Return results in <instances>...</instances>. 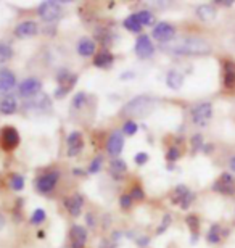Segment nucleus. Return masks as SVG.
<instances>
[{"label": "nucleus", "mask_w": 235, "mask_h": 248, "mask_svg": "<svg viewBox=\"0 0 235 248\" xmlns=\"http://www.w3.org/2000/svg\"><path fill=\"white\" fill-rule=\"evenodd\" d=\"M2 93H3V91H2V87H0V95H2Z\"/></svg>", "instance_id": "nucleus-53"}, {"label": "nucleus", "mask_w": 235, "mask_h": 248, "mask_svg": "<svg viewBox=\"0 0 235 248\" xmlns=\"http://www.w3.org/2000/svg\"><path fill=\"white\" fill-rule=\"evenodd\" d=\"M153 108H155L153 98H150L148 95H141L132 98L131 102H127V105L123 108V113L131 118H145L153 111Z\"/></svg>", "instance_id": "nucleus-2"}, {"label": "nucleus", "mask_w": 235, "mask_h": 248, "mask_svg": "<svg viewBox=\"0 0 235 248\" xmlns=\"http://www.w3.org/2000/svg\"><path fill=\"white\" fill-rule=\"evenodd\" d=\"M46 211L42 210V208H37V210H34L32 216H31V224L32 226H37V224H42L44 221H46Z\"/></svg>", "instance_id": "nucleus-33"}, {"label": "nucleus", "mask_w": 235, "mask_h": 248, "mask_svg": "<svg viewBox=\"0 0 235 248\" xmlns=\"http://www.w3.org/2000/svg\"><path fill=\"white\" fill-rule=\"evenodd\" d=\"M116 245L113 244V242H108V240H103L102 244H100V248H114Z\"/></svg>", "instance_id": "nucleus-46"}, {"label": "nucleus", "mask_w": 235, "mask_h": 248, "mask_svg": "<svg viewBox=\"0 0 235 248\" xmlns=\"http://www.w3.org/2000/svg\"><path fill=\"white\" fill-rule=\"evenodd\" d=\"M129 79V78H134V73H123L121 74V79Z\"/></svg>", "instance_id": "nucleus-50"}, {"label": "nucleus", "mask_w": 235, "mask_h": 248, "mask_svg": "<svg viewBox=\"0 0 235 248\" xmlns=\"http://www.w3.org/2000/svg\"><path fill=\"white\" fill-rule=\"evenodd\" d=\"M0 143H2V148L7 152L15 150L19 145V134L15 127L7 126L0 131Z\"/></svg>", "instance_id": "nucleus-7"}, {"label": "nucleus", "mask_w": 235, "mask_h": 248, "mask_svg": "<svg viewBox=\"0 0 235 248\" xmlns=\"http://www.w3.org/2000/svg\"><path fill=\"white\" fill-rule=\"evenodd\" d=\"M179 158H181V152H179V148H176V147H171L168 150V153H166V160L168 161H171V163H174V161H177Z\"/></svg>", "instance_id": "nucleus-39"}, {"label": "nucleus", "mask_w": 235, "mask_h": 248, "mask_svg": "<svg viewBox=\"0 0 235 248\" xmlns=\"http://www.w3.org/2000/svg\"><path fill=\"white\" fill-rule=\"evenodd\" d=\"M190 190L186 187V186H177L176 188H174V192H172V203H176V205H181V202H182V198L187 195Z\"/></svg>", "instance_id": "nucleus-31"}, {"label": "nucleus", "mask_w": 235, "mask_h": 248, "mask_svg": "<svg viewBox=\"0 0 235 248\" xmlns=\"http://www.w3.org/2000/svg\"><path fill=\"white\" fill-rule=\"evenodd\" d=\"M193 200H195V195H193L192 192H188L187 195L182 198V202H181V208H182V210H187V208H188L190 205H192V202H193Z\"/></svg>", "instance_id": "nucleus-42"}, {"label": "nucleus", "mask_w": 235, "mask_h": 248, "mask_svg": "<svg viewBox=\"0 0 235 248\" xmlns=\"http://www.w3.org/2000/svg\"><path fill=\"white\" fill-rule=\"evenodd\" d=\"M203 147H204V143H203L202 134H195V136L192 137V152L197 153L198 150H202Z\"/></svg>", "instance_id": "nucleus-37"}, {"label": "nucleus", "mask_w": 235, "mask_h": 248, "mask_svg": "<svg viewBox=\"0 0 235 248\" xmlns=\"http://www.w3.org/2000/svg\"><path fill=\"white\" fill-rule=\"evenodd\" d=\"M73 174H78V176H81V174H84V172H82L81 170H76V168H74V170H73Z\"/></svg>", "instance_id": "nucleus-51"}, {"label": "nucleus", "mask_w": 235, "mask_h": 248, "mask_svg": "<svg viewBox=\"0 0 235 248\" xmlns=\"http://www.w3.org/2000/svg\"><path fill=\"white\" fill-rule=\"evenodd\" d=\"M84 148V139L79 131H74L68 136V156H76Z\"/></svg>", "instance_id": "nucleus-14"}, {"label": "nucleus", "mask_w": 235, "mask_h": 248, "mask_svg": "<svg viewBox=\"0 0 235 248\" xmlns=\"http://www.w3.org/2000/svg\"><path fill=\"white\" fill-rule=\"evenodd\" d=\"M86 219H87L89 224H91V227H94V226H95V221H94V215H92V213H89V215L86 216Z\"/></svg>", "instance_id": "nucleus-47"}, {"label": "nucleus", "mask_w": 235, "mask_h": 248, "mask_svg": "<svg viewBox=\"0 0 235 248\" xmlns=\"http://www.w3.org/2000/svg\"><path fill=\"white\" fill-rule=\"evenodd\" d=\"M197 16L202 19V21H213V19L216 18V8L208 3L200 5L197 8Z\"/></svg>", "instance_id": "nucleus-25"}, {"label": "nucleus", "mask_w": 235, "mask_h": 248, "mask_svg": "<svg viewBox=\"0 0 235 248\" xmlns=\"http://www.w3.org/2000/svg\"><path fill=\"white\" fill-rule=\"evenodd\" d=\"M60 3L62 2H42L39 5L37 12H39V16H41L46 23H53L57 21V19L62 18V13L63 10L60 7Z\"/></svg>", "instance_id": "nucleus-4"}, {"label": "nucleus", "mask_w": 235, "mask_h": 248, "mask_svg": "<svg viewBox=\"0 0 235 248\" xmlns=\"http://www.w3.org/2000/svg\"><path fill=\"white\" fill-rule=\"evenodd\" d=\"M37 237H39V239H44V237H46V234H44V232L41 231V232H39V234H37Z\"/></svg>", "instance_id": "nucleus-52"}, {"label": "nucleus", "mask_w": 235, "mask_h": 248, "mask_svg": "<svg viewBox=\"0 0 235 248\" xmlns=\"http://www.w3.org/2000/svg\"><path fill=\"white\" fill-rule=\"evenodd\" d=\"M226 232L222 231V227L219 226V224H213L211 227H209V231H208V235H206V240L209 242V244H219L221 242L222 237H226L224 235Z\"/></svg>", "instance_id": "nucleus-26"}, {"label": "nucleus", "mask_w": 235, "mask_h": 248, "mask_svg": "<svg viewBox=\"0 0 235 248\" xmlns=\"http://www.w3.org/2000/svg\"><path fill=\"white\" fill-rule=\"evenodd\" d=\"M124 148V134L123 131H114L110 134L108 140H107V152L108 155H111L113 158H118L119 153Z\"/></svg>", "instance_id": "nucleus-12"}, {"label": "nucleus", "mask_w": 235, "mask_h": 248, "mask_svg": "<svg viewBox=\"0 0 235 248\" xmlns=\"http://www.w3.org/2000/svg\"><path fill=\"white\" fill-rule=\"evenodd\" d=\"M50 107H52V100H50L46 93H39V95L29 98V100L24 103V111L26 113H44V111H48Z\"/></svg>", "instance_id": "nucleus-5"}, {"label": "nucleus", "mask_w": 235, "mask_h": 248, "mask_svg": "<svg viewBox=\"0 0 235 248\" xmlns=\"http://www.w3.org/2000/svg\"><path fill=\"white\" fill-rule=\"evenodd\" d=\"M229 168H231L232 172H235V155L231 158V161H229Z\"/></svg>", "instance_id": "nucleus-48"}, {"label": "nucleus", "mask_w": 235, "mask_h": 248, "mask_svg": "<svg viewBox=\"0 0 235 248\" xmlns=\"http://www.w3.org/2000/svg\"><path fill=\"white\" fill-rule=\"evenodd\" d=\"M134 161H136V165H139V166L145 165V163L148 161V153H145V152H139L137 155L134 156Z\"/></svg>", "instance_id": "nucleus-43"}, {"label": "nucleus", "mask_w": 235, "mask_h": 248, "mask_svg": "<svg viewBox=\"0 0 235 248\" xmlns=\"http://www.w3.org/2000/svg\"><path fill=\"white\" fill-rule=\"evenodd\" d=\"M64 206H66L68 213L74 217H78L81 215L82 211V206H84V198L82 195H79V193H74L71 197H66L64 198Z\"/></svg>", "instance_id": "nucleus-16"}, {"label": "nucleus", "mask_w": 235, "mask_h": 248, "mask_svg": "<svg viewBox=\"0 0 235 248\" xmlns=\"http://www.w3.org/2000/svg\"><path fill=\"white\" fill-rule=\"evenodd\" d=\"M113 63H114V57H113L108 50L98 52L97 55L94 57V64H95L97 68L108 69V68H111V64H113Z\"/></svg>", "instance_id": "nucleus-21"}, {"label": "nucleus", "mask_w": 235, "mask_h": 248, "mask_svg": "<svg viewBox=\"0 0 235 248\" xmlns=\"http://www.w3.org/2000/svg\"><path fill=\"white\" fill-rule=\"evenodd\" d=\"M186 222H187V226H188V229L190 232H192V242L195 244L197 242V237H198V231H200V219H198V216H195V215H188L186 217Z\"/></svg>", "instance_id": "nucleus-27"}, {"label": "nucleus", "mask_w": 235, "mask_h": 248, "mask_svg": "<svg viewBox=\"0 0 235 248\" xmlns=\"http://www.w3.org/2000/svg\"><path fill=\"white\" fill-rule=\"evenodd\" d=\"M213 3L224 5V7H232V5H234V0H214Z\"/></svg>", "instance_id": "nucleus-45"}, {"label": "nucleus", "mask_w": 235, "mask_h": 248, "mask_svg": "<svg viewBox=\"0 0 235 248\" xmlns=\"http://www.w3.org/2000/svg\"><path fill=\"white\" fill-rule=\"evenodd\" d=\"M124 28L129 29L131 32H141L142 31V24L139 23V19L136 16V13L134 15H129V16L124 19Z\"/></svg>", "instance_id": "nucleus-28"}, {"label": "nucleus", "mask_w": 235, "mask_h": 248, "mask_svg": "<svg viewBox=\"0 0 235 248\" xmlns=\"http://www.w3.org/2000/svg\"><path fill=\"white\" fill-rule=\"evenodd\" d=\"M39 32V26L36 21H23L15 28V36L18 39H28L36 36Z\"/></svg>", "instance_id": "nucleus-15"}, {"label": "nucleus", "mask_w": 235, "mask_h": 248, "mask_svg": "<svg viewBox=\"0 0 235 248\" xmlns=\"http://www.w3.org/2000/svg\"><path fill=\"white\" fill-rule=\"evenodd\" d=\"M12 57H13L12 46H8L7 42H0V63L12 60Z\"/></svg>", "instance_id": "nucleus-30"}, {"label": "nucleus", "mask_w": 235, "mask_h": 248, "mask_svg": "<svg viewBox=\"0 0 235 248\" xmlns=\"http://www.w3.org/2000/svg\"><path fill=\"white\" fill-rule=\"evenodd\" d=\"M86 102H87L86 92H78L73 98V107L76 108V110H79V108H82L84 105H86Z\"/></svg>", "instance_id": "nucleus-35"}, {"label": "nucleus", "mask_w": 235, "mask_h": 248, "mask_svg": "<svg viewBox=\"0 0 235 248\" xmlns=\"http://www.w3.org/2000/svg\"><path fill=\"white\" fill-rule=\"evenodd\" d=\"M126 171H127V165L121 158H113V160L110 161V172H111L116 179H121V177L126 174Z\"/></svg>", "instance_id": "nucleus-22"}, {"label": "nucleus", "mask_w": 235, "mask_h": 248, "mask_svg": "<svg viewBox=\"0 0 235 248\" xmlns=\"http://www.w3.org/2000/svg\"><path fill=\"white\" fill-rule=\"evenodd\" d=\"M95 50H97V46H95V42L89 37L81 39L78 44V52L81 57H91L95 53Z\"/></svg>", "instance_id": "nucleus-23"}, {"label": "nucleus", "mask_w": 235, "mask_h": 248, "mask_svg": "<svg viewBox=\"0 0 235 248\" xmlns=\"http://www.w3.org/2000/svg\"><path fill=\"white\" fill-rule=\"evenodd\" d=\"M18 111V102L13 95L7 93L2 100H0V113L2 115H15Z\"/></svg>", "instance_id": "nucleus-20"}, {"label": "nucleus", "mask_w": 235, "mask_h": 248, "mask_svg": "<svg viewBox=\"0 0 235 248\" xmlns=\"http://www.w3.org/2000/svg\"><path fill=\"white\" fill-rule=\"evenodd\" d=\"M18 92L19 95L24 98H32L39 95L42 92V81L37 78H28L21 81V84L18 86Z\"/></svg>", "instance_id": "nucleus-6"}, {"label": "nucleus", "mask_w": 235, "mask_h": 248, "mask_svg": "<svg viewBox=\"0 0 235 248\" xmlns=\"http://www.w3.org/2000/svg\"><path fill=\"white\" fill-rule=\"evenodd\" d=\"M5 227V217H3V215L0 213V231H2Z\"/></svg>", "instance_id": "nucleus-49"}, {"label": "nucleus", "mask_w": 235, "mask_h": 248, "mask_svg": "<svg viewBox=\"0 0 235 248\" xmlns=\"http://www.w3.org/2000/svg\"><path fill=\"white\" fill-rule=\"evenodd\" d=\"M102 165H103V158L102 156H95L92 163L89 165V174H97L98 171H102Z\"/></svg>", "instance_id": "nucleus-34"}, {"label": "nucleus", "mask_w": 235, "mask_h": 248, "mask_svg": "<svg viewBox=\"0 0 235 248\" xmlns=\"http://www.w3.org/2000/svg\"><path fill=\"white\" fill-rule=\"evenodd\" d=\"M10 187L13 188V190H23L24 188V177L21 174H13L12 179H10Z\"/></svg>", "instance_id": "nucleus-32"}, {"label": "nucleus", "mask_w": 235, "mask_h": 248, "mask_svg": "<svg viewBox=\"0 0 235 248\" xmlns=\"http://www.w3.org/2000/svg\"><path fill=\"white\" fill-rule=\"evenodd\" d=\"M69 240H71V248H84L87 242V231L82 226H73L69 231Z\"/></svg>", "instance_id": "nucleus-13"}, {"label": "nucleus", "mask_w": 235, "mask_h": 248, "mask_svg": "<svg viewBox=\"0 0 235 248\" xmlns=\"http://www.w3.org/2000/svg\"><path fill=\"white\" fill-rule=\"evenodd\" d=\"M222 84L226 89H235V62L232 60L222 63Z\"/></svg>", "instance_id": "nucleus-17"}, {"label": "nucleus", "mask_w": 235, "mask_h": 248, "mask_svg": "<svg viewBox=\"0 0 235 248\" xmlns=\"http://www.w3.org/2000/svg\"><path fill=\"white\" fill-rule=\"evenodd\" d=\"M136 242H137V245H139V247H147V245H148V242H150V239H148V237H139V239H137Z\"/></svg>", "instance_id": "nucleus-44"}, {"label": "nucleus", "mask_w": 235, "mask_h": 248, "mask_svg": "<svg viewBox=\"0 0 235 248\" xmlns=\"http://www.w3.org/2000/svg\"><path fill=\"white\" fill-rule=\"evenodd\" d=\"M131 197H132V200H143V198H145V192L141 188V186H136V187L132 188Z\"/></svg>", "instance_id": "nucleus-41"}, {"label": "nucleus", "mask_w": 235, "mask_h": 248, "mask_svg": "<svg viewBox=\"0 0 235 248\" xmlns=\"http://www.w3.org/2000/svg\"><path fill=\"white\" fill-rule=\"evenodd\" d=\"M136 16L139 19V23L142 24V26H150V24H153L155 21V16H153V13L152 12H148V10H141V12H137L136 13Z\"/></svg>", "instance_id": "nucleus-29"}, {"label": "nucleus", "mask_w": 235, "mask_h": 248, "mask_svg": "<svg viewBox=\"0 0 235 248\" xmlns=\"http://www.w3.org/2000/svg\"><path fill=\"white\" fill-rule=\"evenodd\" d=\"M137 129H139V126L136 123L132 120H127L123 126V134H126V136H134V134L137 132Z\"/></svg>", "instance_id": "nucleus-36"}, {"label": "nucleus", "mask_w": 235, "mask_h": 248, "mask_svg": "<svg viewBox=\"0 0 235 248\" xmlns=\"http://www.w3.org/2000/svg\"><path fill=\"white\" fill-rule=\"evenodd\" d=\"M152 34L157 41H159L161 44H168V42L172 41L174 36H176V28H174L172 24L166 23V21H161L153 28Z\"/></svg>", "instance_id": "nucleus-9"}, {"label": "nucleus", "mask_w": 235, "mask_h": 248, "mask_svg": "<svg viewBox=\"0 0 235 248\" xmlns=\"http://www.w3.org/2000/svg\"><path fill=\"white\" fill-rule=\"evenodd\" d=\"M213 190L222 193V195H226V197L235 195V179H234V176L231 174V172H224V174H221V177L214 182Z\"/></svg>", "instance_id": "nucleus-8"}, {"label": "nucleus", "mask_w": 235, "mask_h": 248, "mask_svg": "<svg viewBox=\"0 0 235 248\" xmlns=\"http://www.w3.org/2000/svg\"><path fill=\"white\" fill-rule=\"evenodd\" d=\"M190 115H192V121L195 124H198V126H206L213 118V103H209V102L197 103V105L192 108Z\"/></svg>", "instance_id": "nucleus-3"}, {"label": "nucleus", "mask_w": 235, "mask_h": 248, "mask_svg": "<svg viewBox=\"0 0 235 248\" xmlns=\"http://www.w3.org/2000/svg\"><path fill=\"white\" fill-rule=\"evenodd\" d=\"M171 221H172L171 215H164V216H163V221H161V226L158 227L157 234H158V235H159V234H163V232L166 231L169 226H171Z\"/></svg>", "instance_id": "nucleus-40"}, {"label": "nucleus", "mask_w": 235, "mask_h": 248, "mask_svg": "<svg viewBox=\"0 0 235 248\" xmlns=\"http://www.w3.org/2000/svg\"><path fill=\"white\" fill-rule=\"evenodd\" d=\"M60 179V172L58 171H50V172H46V174H42L39 179L36 181V187L37 190L41 193H50L57 186V182Z\"/></svg>", "instance_id": "nucleus-11"}, {"label": "nucleus", "mask_w": 235, "mask_h": 248, "mask_svg": "<svg viewBox=\"0 0 235 248\" xmlns=\"http://www.w3.org/2000/svg\"><path fill=\"white\" fill-rule=\"evenodd\" d=\"M166 84L172 91H179L184 86V76L179 71H176V69H171L166 76Z\"/></svg>", "instance_id": "nucleus-24"}, {"label": "nucleus", "mask_w": 235, "mask_h": 248, "mask_svg": "<svg viewBox=\"0 0 235 248\" xmlns=\"http://www.w3.org/2000/svg\"><path fill=\"white\" fill-rule=\"evenodd\" d=\"M119 205H121L123 210H129V208L132 206V197H131V193H123V195L119 197Z\"/></svg>", "instance_id": "nucleus-38"}, {"label": "nucleus", "mask_w": 235, "mask_h": 248, "mask_svg": "<svg viewBox=\"0 0 235 248\" xmlns=\"http://www.w3.org/2000/svg\"><path fill=\"white\" fill-rule=\"evenodd\" d=\"M76 82H78L76 74H69L66 79H63L62 82H58V87H57V91H55V97L63 98L69 91H73V87L76 86Z\"/></svg>", "instance_id": "nucleus-18"}, {"label": "nucleus", "mask_w": 235, "mask_h": 248, "mask_svg": "<svg viewBox=\"0 0 235 248\" xmlns=\"http://www.w3.org/2000/svg\"><path fill=\"white\" fill-rule=\"evenodd\" d=\"M15 86H16V78H15V74L7 68L0 69V87H2L3 93L10 92Z\"/></svg>", "instance_id": "nucleus-19"}, {"label": "nucleus", "mask_w": 235, "mask_h": 248, "mask_svg": "<svg viewBox=\"0 0 235 248\" xmlns=\"http://www.w3.org/2000/svg\"><path fill=\"white\" fill-rule=\"evenodd\" d=\"M161 50L172 53V55H184V57H203L211 53V46L198 37H186L181 41H171L168 44H161Z\"/></svg>", "instance_id": "nucleus-1"}, {"label": "nucleus", "mask_w": 235, "mask_h": 248, "mask_svg": "<svg viewBox=\"0 0 235 248\" xmlns=\"http://www.w3.org/2000/svg\"><path fill=\"white\" fill-rule=\"evenodd\" d=\"M136 53H137V57L141 58V60H148V58L153 57L155 46H153L152 39H150L147 34L139 36L137 42H136Z\"/></svg>", "instance_id": "nucleus-10"}]
</instances>
